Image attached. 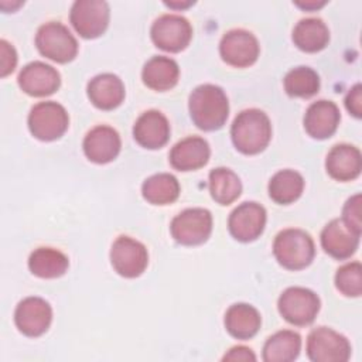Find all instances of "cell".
I'll list each match as a JSON object with an SVG mask.
<instances>
[{
  "mask_svg": "<svg viewBox=\"0 0 362 362\" xmlns=\"http://www.w3.org/2000/svg\"><path fill=\"white\" fill-rule=\"evenodd\" d=\"M82 147L88 160L96 164H106L117 157L122 141L113 127L100 124L86 133Z\"/></svg>",
  "mask_w": 362,
  "mask_h": 362,
  "instance_id": "2e32d148",
  "label": "cell"
},
{
  "mask_svg": "<svg viewBox=\"0 0 362 362\" xmlns=\"http://www.w3.org/2000/svg\"><path fill=\"white\" fill-rule=\"evenodd\" d=\"M180 78L178 64L168 57L156 55L150 58L141 71L143 83L157 92L170 90L174 88Z\"/></svg>",
  "mask_w": 362,
  "mask_h": 362,
  "instance_id": "603a6c76",
  "label": "cell"
},
{
  "mask_svg": "<svg viewBox=\"0 0 362 362\" xmlns=\"http://www.w3.org/2000/svg\"><path fill=\"white\" fill-rule=\"evenodd\" d=\"M260 52L257 38L246 30L236 28L228 31L219 42L222 59L236 68H246L256 62Z\"/></svg>",
  "mask_w": 362,
  "mask_h": 362,
  "instance_id": "7c38bea8",
  "label": "cell"
},
{
  "mask_svg": "<svg viewBox=\"0 0 362 362\" xmlns=\"http://www.w3.org/2000/svg\"><path fill=\"white\" fill-rule=\"evenodd\" d=\"M141 194L153 205H168L178 198L180 182L170 173H158L143 182Z\"/></svg>",
  "mask_w": 362,
  "mask_h": 362,
  "instance_id": "83f0119b",
  "label": "cell"
},
{
  "mask_svg": "<svg viewBox=\"0 0 362 362\" xmlns=\"http://www.w3.org/2000/svg\"><path fill=\"white\" fill-rule=\"evenodd\" d=\"M235 147L247 156L263 151L272 139V124L267 115L259 109H246L238 113L230 127Z\"/></svg>",
  "mask_w": 362,
  "mask_h": 362,
  "instance_id": "7a4b0ae2",
  "label": "cell"
},
{
  "mask_svg": "<svg viewBox=\"0 0 362 362\" xmlns=\"http://www.w3.org/2000/svg\"><path fill=\"white\" fill-rule=\"evenodd\" d=\"M320 307L318 296L305 287H288L280 294L277 301L281 317L297 327L310 325L315 320Z\"/></svg>",
  "mask_w": 362,
  "mask_h": 362,
  "instance_id": "5b68a950",
  "label": "cell"
},
{
  "mask_svg": "<svg viewBox=\"0 0 362 362\" xmlns=\"http://www.w3.org/2000/svg\"><path fill=\"white\" fill-rule=\"evenodd\" d=\"M68 257L52 247H38L28 257L30 272L41 279H57L68 270Z\"/></svg>",
  "mask_w": 362,
  "mask_h": 362,
  "instance_id": "484cf974",
  "label": "cell"
},
{
  "mask_svg": "<svg viewBox=\"0 0 362 362\" xmlns=\"http://www.w3.org/2000/svg\"><path fill=\"white\" fill-rule=\"evenodd\" d=\"M171 236L185 246H197L208 240L212 232V215L205 208H188L180 212L170 225Z\"/></svg>",
  "mask_w": 362,
  "mask_h": 362,
  "instance_id": "52a82bcc",
  "label": "cell"
},
{
  "mask_svg": "<svg viewBox=\"0 0 362 362\" xmlns=\"http://www.w3.org/2000/svg\"><path fill=\"white\" fill-rule=\"evenodd\" d=\"M266 225V209L257 202H243L236 206L228 219L230 235L239 242L257 239Z\"/></svg>",
  "mask_w": 362,
  "mask_h": 362,
  "instance_id": "4fadbf2b",
  "label": "cell"
},
{
  "mask_svg": "<svg viewBox=\"0 0 362 362\" xmlns=\"http://www.w3.org/2000/svg\"><path fill=\"white\" fill-rule=\"evenodd\" d=\"M301 351V338L297 332L283 329L267 338L263 346V361L266 362H291L297 359Z\"/></svg>",
  "mask_w": 362,
  "mask_h": 362,
  "instance_id": "4316f807",
  "label": "cell"
},
{
  "mask_svg": "<svg viewBox=\"0 0 362 362\" xmlns=\"http://www.w3.org/2000/svg\"><path fill=\"white\" fill-rule=\"evenodd\" d=\"M211 150L205 139L189 136L180 140L170 151V164L178 171H194L209 161Z\"/></svg>",
  "mask_w": 362,
  "mask_h": 362,
  "instance_id": "ffe728a7",
  "label": "cell"
},
{
  "mask_svg": "<svg viewBox=\"0 0 362 362\" xmlns=\"http://www.w3.org/2000/svg\"><path fill=\"white\" fill-rule=\"evenodd\" d=\"M35 45L41 55L58 64H66L78 54L75 37L59 21L42 24L35 34Z\"/></svg>",
  "mask_w": 362,
  "mask_h": 362,
  "instance_id": "277c9868",
  "label": "cell"
},
{
  "mask_svg": "<svg viewBox=\"0 0 362 362\" xmlns=\"http://www.w3.org/2000/svg\"><path fill=\"white\" fill-rule=\"evenodd\" d=\"M327 1H296L294 4L303 10H307V11H314V10H318L321 8L322 6H325Z\"/></svg>",
  "mask_w": 362,
  "mask_h": 362,
  "instance_id": "8d00e7d4",
  "label": "cell"
},
{
  "mask_svg": "<svg viewBox=\"0 0 362 362\" xmlns=\"http://www.w3.org/2000/svg\"><path fill=\"white\" fill-rule=\"evenodd\" d=\"M284 90L291 98H311L320 90V76L308 66H297L284 76Z\"/></svg>",
  "mask_w": 362,
  "mask_h": 362,
  "instance_id": "4dcf8cb0",
  "label": "cell"
},
{
  "mask_svg": "<svg viewBox=\"0 0 362 362\" xmlns=\"http://www.w3.org/2000/svg\"><path fill=\"white\" fill-rule=\"evenodd\" d=\"M109 4L102 0H78L69 11V21L75 31L88 40L102 35L109 24Z\"/></svg>",
  "mask_w": 362,
  "mask_h": 362,
  "instance_id": "9c48e42d",
  "label": "cell"
},
{
  "mask_svg": "<svg viewBox=\"0 0 362 362\" xmlns=\"http://www.w3.org/2000/svg\"><path fill=\"white\" fill-rule=\"evenodd\" d=\"M164 4L167 6V7H170V8H187V7H189L191 4H194V1H185V3H174V1H164Z\"/></svg>",
  "mask_w": 362,
  "mask_h": 362,
  "instance_id": "74e56055",
  "label": "cell"
},
{
  "mask_svg": "<svg viewBox=\"0 0 362 362\" xmlns=\"http://www.w3.org/2000/svg\"><path fill=\"white\" fill-rule=\"evenodd\" d=\"M361 235L349 229L342 219L328 222L321 232V246L331 257L338 260L349 259L359 246Z\"/></svg>",
  "mask_w": 362,
  "mask_h": 362,
  "instance_id": "e0dca14e",
  "label": "cell"
},
{
  "mask_svg": "<svg viewBox=\"0 0 362 362\" xmlns=\"http://www.w3.org/2000/svg\"><path fill=\"white\" fill-rule=\"evenodd\" d=\"M133 137L144 148H161L170 139V123L161 112L147 110L136 120L133 126Z\"/></svg>",
  "mask_w": 362,
  "mask_h": 362,
  "instance_id": "ac0fdd59",
  "label": "cell"
},
{
  "mask_svg": "<svg viewBox=\"0 0 362 362\" xmlns=\"http://www.w3.org/2000/svg\"><path fill=\"white\" fill-rule=\"evenodd\" d=\"M86 92L92 105L102 110H112L124 99V85L115 74L96 75L89 81Z\"/></svg>",
  "mask_w": 362,
  "mask_h": 362,
  "instance_id": "7402d4cb",
  "label": "cell"
},
{
  "mask_svg": "<svg viewBox=\"0 0 362 362\" xmlns=\"http://www.w3.org/2000/svg\"><path fill=\"white\" fill-rule=\"evenodd\" d=\"M189 116L194 124L205 132L221 129L229 115V102L222 88L204 83L197 86L188 98Z\"/></svg>",
  "mask_w": 362,
  "mask_h": 362,
  "instance_id": "6da1fadb",
  "label": "cell"
},
{
  "mask_svg": "<svg viewBox=\"0 0 362 362\" xmlns=\"http://www.w3.org/2000/svg\"><path fill=\"white\" fill-rule=\"evenodd\" d=\"M325 168L331 178L337 181H352L362 170V156L358 147L351 144H337L327 154Z\"/></svg>",
  "mask_w": 362,
  "mask_h": 362,
  "instance_id": "44dd1931",
  "label": "cell"
},
{
  "mask_svg": "<svg viewBox=\"0 0 362 362\" xmlns=\"http://www.w3.org/2000/svg\"><path fill=\"white\" fill-rule=\"evenodd\" d=\"M262 324L259 311L246 303H236L225 313V328L236 339L253 338Z\"/></svg>",
  "mask_w": 362,
  "mask_h": 362,
  "instance_id": "cb8c5ba5",
  "label": "cell"
},
{
  "mask_svg": "<svg viewBox=\"0 0 362 362\" xmlns=\"http://www.w3.org/2000/svg\"><path fill=\"white\" fill-rule=\"evenodd\" d=\"M305 351L314 362H345L351 356V344L342 334L318 327L308 334Z\"/></svg>",
  "mask_w": 362,
  "mask_h": 362,
  "instance_id": "ba28073f",
  "label": "cell"
},
{
  "mask_svg": "<svg viewBox=\"0 0 362 362\" xmlns=\"http://www.w3.org/2000/svg\"><path fill=\"white\" fill-rule=\"evenodd\" d=\"M110 262L117 274L134 279L146 270L148 264V253L143 243L122 235L112 245Z\"/></svg>",
  "mask_w": 362,
  "mask_h": 362,
  "instance_id": "8fae6325",
  "label": "cell"
},
{
  "mask_svg": "<svg viewBox=\"0 0 362 362\" xmlns=\"http://www.w3.org/2000/svg\"><path fill=\"white\" fill-rule=\"evenodd\" d=\"M222 361H256V355L247 346H233L223 355Z\"/></svg>",
  "mask_w": 362,
  "mask_h": 362,
  "instance_id": "d590c367",
  "label": "cell"
},
{
  "mask_svg": "<svg viewBox=\"0 0 362 362\" xmlns=\"http://www.w3.org/2000/svg\"><path fill=\"white\" fill-rule=\"evenodd\" d=\"M337 288L346 297H359L362 294V266L359 262H351L337 270Z\"/></svg>",
  "mask_w": 362,
  "mask_h": 362,
  "instance_id": "1f68e13d",
  "label": "cell"
},
{
  "mask_svg": "<svg viewBox=\"0 0 362 362\" xmlns=\"http://www.w3.org/2000/svg\"><path fill=\"white\" fill-rule=\"evenodd\" d=\"M156 47L167 52H180L185 49L192 38L189 21L178 14H163L154 20L150 30Z\"/></svg>",
  "mask_w": 362,
  "mask_h": 362,
  "instance_id": "30bf717a",
  "label": "cell"
},
{
  "mask_svg": "<svg viewBox=\"0 0 362 362\" xmlns=\"http://www.w3.org/2000/svg\"><path fill=\"white\" fill-rule=\"evenodd\" d=\"M61 85L59 72L41 61L27 64L18 74V86L30 96L42 98L52 95Z\"/></svg>",
  "mask_w": 362,
  "mask_h": 362,
  "instance_id": "9a60e30c",
  "label": "cell"
},
{
  "mask_svg": "<svg viewBox=\"0 0 362 362\" xmlns=\"http://www.w3.org/2000/svg\"><path fill=\"white\" fill-rule=\"evenodd\" d=\"M17 65V52L6 40L0 41V76L4 78L14 71Z\"/></svg>",
  "mask_w": 362,
  "mask_h": 362,
  "instance_id": "836d02e7",
  "label": "cell"
},
{
  "mask_svg": "<svg viewBox=\"0 0 362 362\" xmlns=\"http://www.w3.org/2000/svg\"><path fill=\"white\" fill-rule=\"evenodd\" d=\"M209 192L218 204L229 205L239 198L242 182L232 170L218 167L209 173Z\"/></svg>",
  "mask_w": 362,
  "mask_h": 362,
  "instance_id": "f546056e",
  "label": "cell"
},
{
  "mask_svg": "<svg viewBox=\"0 0 362 362\" xmlns=\"http://www.w3.org/2000/svg\"><path fill=\"white\" fill-rule=\"evenodd\" d=\"M341 113L331 100H317L308 106L304 115V129L313 139L324 140L331 137L339 124Z\"/></svg>",
  "mask_w": 362,
  "mask_h": 362,
  "instance_id": "d6986e66",
  "label": "cell"
},
{
  "mask_svg": "<svg viewBox=\"0 0 362 362\" xmlns=\"http://www.w3.org/2000/svg\"><path fill=\"white\" fill-rule=\"evenodd\" d=\"M69 126V116L65 107L57 102L47 100L34 105L28 115L31 134L42 141L59 139Z\"/></svg>",
  "mask_w": 362,
  "mask_h": 362,
  "instance_id": "8992f818",
  "label": "cell"
},
{
  "mask_svg": "<svg viewBox=\"0 0 362 362\" xmlns=\"http://www.w3.org/2000/svg\"><path fill=\"white\" fill-rule=\"evenodd\" d=\"M294 45L304 52H318L328 45L329 30L321 18H303L293 30Z\"/></svg>",
  "mask_w": 362,
  "mask_h": 362,
  "instance_id": "d4e9b609",
  "label": "cell"
},
{
  "mask_svg": "<svg viewBox=\"0 0 362 362\" xmlns=\"http://www.w3.org/2000/svg\"><path fill=\"white\" fill-rule=\"evenodd\" d=\"M273 255L279 264H281L284 269H305L313 262L315 255L314 240L303 229H283L274 238Z\"/></svg>",
  "mask_w": 362,
  "mask_h": 362,
  "instance_id": "3957f363",
  "label": "cell"
},
{
  "mask_svg": "<svg viewBox=\"0 0 362 362\" xmlns=\"http://www.w3.org/2000/svg\"><path fill=\"white\" fill-rule=\"evenodd\" d=\"M345 107L356 119H359L362 116V86H361V83H356L349 89V92L345 98Z\"/></svg>",
  "mask_w": 362,
  "mask_h": 362,
  "instance_id": "e575fe53",
  "label": "cell"
},
{
  "mask_svg": "<svg viewBox=\"0 0 362 362\" xmlns=\"http://www.w3.org/2000/svg\"><path fill=\"white\" fill-rule=\"evenodd\" d=\"M304 189V178L294 170L277 171L269 181V195L280 205H287L300 198Z\"/></svg>",
  "mask_w": 362,
  "mask_h": 362,
  "instance_id": "f1b7e54d",
  "label": "cell"
},
{
  "mask_svg": "<svg viewBox=\"0 0 362 362\" xmlns=\"http://www.w3.org/2000/svg\"><path fill=\"white\" fill-rule=\"evenodd\" d=\"M342 222L361 235V194L351 197L342 208Z\"/></svg>",
  "mask_w": 362,
  "mask_h": 362,
  "instance_id": "d6a6232c",
  "label": "cell"
},
{
  "mask_svg": "<svg viewBox=\"0 0 362 362\" xmlns=\"http://www.w3.org/2000/svg\"><path fill=\"white\" fill-rule=\"evenodd\" d=\"M51 320V305L41 297H27L21 300L14 311L16 327L27 337L42 335L49 328Z\"/></svg>",
  "mask_w": 362,
  "mask_h": 362,
  "instance_id": "5bb4252c",
  "label": "cell"
}]
</instances>
